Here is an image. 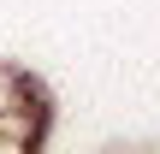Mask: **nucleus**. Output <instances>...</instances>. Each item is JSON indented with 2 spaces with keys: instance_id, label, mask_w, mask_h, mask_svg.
I'll use <instances>...</instances> for the list:
<instances>
[{
  "instance_id": "obj_1",
  "label": "nucleus",
  "mask_w": 160,
  "mask_h": 154,
  "mask_svg": "<svg viewBox=\"0 0 160 154\" xmlns=\"http://www.w3.org/2000/svg\"><path fill=\"white\" fill-rule=\"evenodd\" d=\"M42 142V107L24 77H0V148H30Z\"/></svg>"
}]
</instances>
